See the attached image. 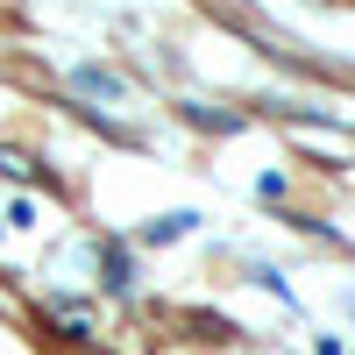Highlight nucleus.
Returning <instances> with one entry per match:
<instances>
[{
  "label": "nucleus",
  "instance_id": "nucleus-2",
  "mask_svg": "<svg viewBox=\"0 0 355 355\" xmlns=\"http://www.w3.org/2000/svg\"><path fill=\"white\" fill-rule=\"evenodd\" d=\"M185 227H192V214H164V220H150V242H178Z\"/></svg>",
  "mask_w": 355,
  "mask_h": 355
},
{
  "label": "nucleus",
  "instance_id": "nucleus-1",
  "mask_svg": "<svg viewBox=\"0 0 355 355\" xmlns=\"http://www.w3.org/2000/svg\"><path fill=\"white\" fill-rule=\"evenodd\" d=\"M71 85H78L85 100H121V78L100 71V64H78V71H71Z\"/></svg>",
  "mask_w": 355,
  "mask_h": 355
}]
</instances>
